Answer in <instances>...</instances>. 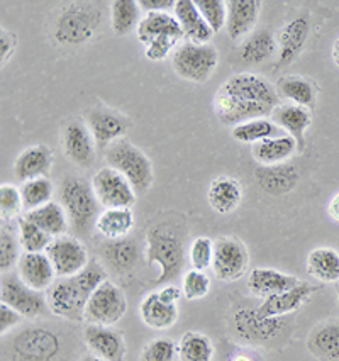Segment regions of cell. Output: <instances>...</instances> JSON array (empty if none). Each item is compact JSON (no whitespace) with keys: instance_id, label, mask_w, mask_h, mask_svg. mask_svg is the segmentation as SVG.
<instances>
[{"instance_id":"cell-1","label":"cell","mask_w":339,"mask_h":361,"mask_svg":"<svg viewBox=\"0 0 339 361\" xmlns=\"http://www.w3.org/2000/svg\"><path fill=\"white\" fill-rule=\"evenodd\" d=\"M212 104L221 124L234 128L246 121L270 117L280 106V95L265 77L242 71L221 83Z\"/></svg>"},{"instance_id":"cell-2","label":"cell","mask_w":339,"mask_h":361,"mask_svg":"<svg viewBox=\"0 0 339 361\" xmlns=\"http://www.w3.org/2000/svg\"><path fill=\"white\" fill-rule=\"evenodd\" d=\"M146 262L156 264L160 268V275L156 285H170L171 280H177L182 274L185 253H183L182 239L177 236L173 229L166 226H152L146 231Z\"/></svg>"},{"instance_id":"cell-3","label":"cell","mask_w":339,"mask_h":361,"mask_svg":"<svg viewBox=\"0 0 339 361\" xmlns=\"http://www.w3.org/2000/svg\"><path fill=\"white\" fill-rule=\"evenodd\" d=\"M104 159L107 166L123 173L129 180L137 195H144L154 182V171L149 158L131 141L117 140L107 149H104Z\"/></svg>"},{"instance_id":"cell-4","label":"cell","mask_w":339,"mask_h":361,"mask_svg":"<svg viewBox=\"0 0 339 361\" xmlns=\"http://www.w3.org/2000/svg\"><path fill=\"white\" fill-rule=\"evenodd\" d=\"M60 204L70 219V226L80 233H87L95 226L100 204L95 199L92 185L82 176H66L61 182Z\"/></svg>"},{"instance_id":"cell-5","label":"cell","mask_w":339,"mask_h":361,"mask_svg":"<svg viewBox=\"0 0 339 361\" xmlns=\"http://www.w3.org/2000/svg\"><path fill=\"white\" fill-rule=\"evenodd\" d=\"M219 65V53L214 44L180 43L171 54V66L182 80L206 83Z\"/></svg>"},{"instance_id":"cell-6","label":"cell","mask_w":339,"mask_h":361,"mask_svg":"<svg viewBox=\"0 0 339 361\" xmlns=\"http://www.w3.org/2000/svg\"><path fill=\"white\" fill-rule=\"evenodd\" d=\"M128 312L125 293L116 283L107 282L90 295L87 302L83 322L94 326H116Z\"/></svg>"},{"instance_id":"cell-7","label":"cell","mask_w":339,"mask_h":361,"mask_svg":"<svg viewBox=\"0 0 339 361\" xmlns=\"http://www.w3.org/2000/svg\"><path fill=\"white\" fill-rule=\"evenodd\" d=\"M248 247L236 236H219L214 239L212 271L216 279L224 283H233L242 279L248 271Z\"/></svg>"},{"instance_id":"cell-8","label":"cell","mask_w":339,"mask_h":361,"mask_svg":"<svg viewBox=\"0 0 339 361\" xmlns=\"http://www.w3.org/2000/svg\"><path fill=\"white\" fill-rule=\"evenodd\" d=\"M92 190L100 207L104 209H131L136 204V190L123 173L111 166L100 168L90 180Z\"/></svg>"},{"instance_id":"cell-9","label":"cell","mask_w":339,"mask_h":361,"mask_svg":"<svg viewBox=\"0 0 339 361\" xmlns=\"http://www.w3.org/2000/svg\"><path fill=\"white\" fill-rule=\"evenodd\" d=\"M90 297L78 287L73 276L60 279L53 283V287L46 292L48 310L53 316L66 319L72 322H83L87 302Z\"/></svg>"},{"instance_id":"cell-10","label":"cell","mask_w":339,"mask_h":361,"mask_svg":"<svg viewBox=\"0 0 339 361\" xmlns=\"http://www.w3.org/2000/svg\"><path fill=\"white\" fill-rule=\"evenodd\" d=\"M283 321L265 317L258 309L241 307L233 316V329L236 338L249 344H265L282 333Z\"/></svg>"},{"instance_id":"cell-11","label":"cell","mask_w":339,"mask_h":361,"mask_svg":"<svg viewBox=\"0 0 339 361\" xmlns=\"http://www.w3.org/2000/svg\"><path fill=\"white\" fill-rule=\"evenodd\" d=\"M46 255H48L58 279H70V276L80 274L90 262L83 243L78 238L68 236V234L54 238L46 250Z\"/></svg>"},{"instance_id":"cell-12","label":"cell","mask_w":339,"mask_h":361,"mask_svg":"<svg viewBox=\"0 0 339 361\" xmlns=\"http://www.w3.org/2000/svg\"><path fill=\"white\" fill-rule=\"evenodd\" d=\"M0 300L9 305L24 319H36L48 309V302L39 292L29 288L18 274H7L0 283Z\"/></svg>"},{"instance_id":"cell-13","label":"cell","mask_w":339,"mask_h":361,"mask_svg":"<svg viewBox=\"0 0 339 361\" xmlns=\"http://www.w3.org/2000/svg\"><path fill=\"white\" fill-rule=\"evenodd\" d=\"M60 353V339L41 327L24 329L12 343L16 361H53Z\"/></svg>"},{"instance_id":"cell-14","label":"cell","mask_w":339,"mask_h":361,"mask_svg":"<svg viewBox=\"0 0 339 361\" xmlns=\"http://www.w3.org/2000/svg\"><path fill=\"white\" fill-rule=\"evenodd\" d=\"M85 124L94 136L97 148H109L112 142L123 140L124 134L131 128V121L106 107H94L85 112Z\"/></svg>"},{"instance_id":"cell-15","label":"cell","mask_w":339,"mask_h":361,"mask_svg":"<svg viewBox=\"0 0 339 361\" xmlns=\"http://www.w3.org/2000/svg\"><path fill=\"white\" fill-rule=\"evenodd\" d=\"M97 20V16L92 9L73 6L61 12L54 27V36L63 44H80L94 35Z\"/></svg>"},{"instance_id":"cell-16","label":"cell","mask_w":339,"mask_h":361,"mask_svg":"<svg viewBox=\"0 0 339 361\" xmlns=\"http://www.w3.org/2000/svg\"><path fill=\"white\" fill-rule=\"evenodd\" d=\"M83 343L92 355L104 361H124L128 351L123 333L114 326L87 324L83 329Z\"/></svg>"},{"instance_id":"cell-17","label":"cell","mask_w":339,"mask_h":361,"mask_svg":"<svg viewBox=\"0 0 339 361\" xmlns=\"http://www.w3.org/2000/svg\"><path fill=\"white\" fill-rule=\"evenodd\" d=\"M95 145L87 124L68 123L63 129V149L66 158L80 168H90L95 161Z\"/></svg>"},{"instance_id":"cell-18","label":"cell","mask_w":339,"mask_h":361,"mask_svg":"<svg viewBox=\"0 0 339 361\" xmlns=\"http://www.w3.org/2000/svg\"><path fill=\"white\" fill-rule=\"evenodd\" d=\"M16 274L23 283H26L32 290L43 293L48 292L58 279L54 268L46 253H23L16 267Z\"/></svg>"},{"instance_id":"cell-19","label":"cell","mask_w":339,"mask_h":361,"mask_svg":"<svg viewBox=\"0 0 339 361\" xmlns=\"http://www.w3.org/2000/svg\"><path fill=\"white\" fill-rule=\"evenodd\" d=\"M300 282L302 280H299V276L295 275L283 274V271L275 270V268L258 267L254 270H251L246 287H248L251 295L265 300L290 290V288L297 287Z\"/></svg>"},{"instance_id":"cell-20","label":"cell","mask_w":339,"mask_h":361,"mask_svg":"<svg viewBox=\"0 0 339 361\" xmlns=\"http://www.w3.org/2000/svg\"><path fill=\"white\" fill-rule=\"evenodd\" d=\"M261 2L259 0H228V18H226V32L229 39L238 43L245 41L257 27Z\"/></svg>"},{"instance_id":"cell-21","label":"cell","mask_w":339,"mask_h":361,"mask_svg":"<svg viewBox=\"0 0 339 361\" xmlns=\"http://www.w3.org/2000/svg\"><path fill=\"white\" fill-rule=\"evenodd\" d=\"M311 23L307 16H297L282 26L277 35L278 65H288L299 58L307 43Z\"/></svg>"},{"instance_id":"cell-22","label":"cell","mask_w":339,"mask_h":361,"mask_svg":"<svg viewBox=\"0 0 339 361\" xmlns=\"http://www.w3.org/2000/svg\"><path fill=\"white\" fill-rule=\"evenodd\" d=\"M314 292H316V287H312L307 282H300L297 287L290 288V290L261 300L258 310L265 317L282 319L283 316H288V314H294L297 310L302 309Z\"/></svg>"},{"instance_id":"cell-23","label":"cell","mask_w":339,"mask_h":361,"mask_svg":"<svg viewBox=\"0 0 339 361\" xmlns=\"http://www.w3.org/2000/svg\"><path fill=\"white\" fill-rule=\"evenodd\" d=\"M175 19L182 27L183 39L194 44H209L214 37V31L209 27L192 0H177L173 9Z\"/></svg>"},{"instance_id":"cell-24","label":"cell","mask_w":339,"mask_h":361,"mask_svg":"<svg viewBox=\"0 0 339 361\" xmlns=\"http://www.w3.org/2000/svg\"><path fill=\"white\" fill-rule=\"evenodd\" d=\"M53 166V151L44 145L27 146L14 161V175L19 182L48 176Z\"/></svg>"},{"instance_id":"cell-25","label":"cell","mask_w":339,"mask_h":361,"mask_svg":"<svg viewBox=\"0 0 339 361\" xmlns=\"http://www.w3.org/2000/svg\"><path fill=\"white\" fill-rule=\"evenodd\" d=\"M307 350L319 361H339V319H326L311 329Z\"/></svg>"},{"instance_id":"cell-26","label":"cell","mask_w":339,"mask_h":361,"mask_svg":"<svg viewBox=\"0 0 339 361\" xmlns=\"http://www.w3.org/2000/svg\"><path fill=\"white\" fill-rule=\"evenodd\" d=\"M270 119L278 126L285 134L292 136L299 142V148L304 149L305 145V133L311 128L312 124V111L309 109L295 106V104H280L275 109L273 114L270 116Z\"/></svg>"},{"instance_id":"cell-27","label":"cell","mask_w":339,"mask_h":361,"mask_svg":"<svg viewBox=\"0 0 339 361\" xmlns=\"http://www.w3.org/2000/svg\"><path fill=\"white\" fill-rule=\"evenodd\" d=\"M297 151H300L299 142L288 134H280L277 137L268 140L251 146V154L254 161L261 166H280L287 163Z\"/></svg>"},{"instance_id":"cell-28","label":"cell","mask_w":339,"mask_h":361,"mask_svg":"<svg viewBox=\"0 0 339 361\" xmlns=\"http://www.w3.org/2000/svg\"><path fill=\"white\" fill-rule=\"evenodd\" d=\"M207 202L221 216L233 214L242 202V185L233 176H217L207 188Z\"/></svg>"},{"instance_id":"cell-29","label":"cell","mask_w":339,"mask_h":361,"mask_svg":"<svg viewBox=\"0 0 339 361\" xmlns=\"http://www.w3.org/2000/svg\"><path fill=\"white\" fill-rule=\"evenodd\" d=\"M136 36L137 41L143 46L163 36L183 39L182 27H180L175 16L170 14V12H148V14H143L140 24H137Z\"/></svg>"},{"instance_id":"cell-30","label":"cell","mask_w":339,"mask_h":361,"mask_svg":"<svg viewBox=\"0 0 339 361\" xmlns=\"http://www.w3.org/2000/svg\"><path fill=\"white\" fill-rule=\"evenodd\" d=\"M140 317L152 329L156 331H166L170 327H173L178 321V307L177 305L165 304L158 292H148L144 295V299L140 304Z\"/></svg>"},{"instance_id":"cell-31","label":"cell","mask_w":339,"mask_h":361,"mask_svg":"<svg viewBox=\"0 0 339 361\" xmlns=\"http://www.w3.org/2000/svg\"><path fill=\"white\" fill-rule=\"evenodd\" d=\"M277 92L288 104H295V106L312 111L316 107L319 88L311 78L302 77V75H287L278 80Z\"/></svg>"},{"instance_id":"cell-32","label":"cell","mask_w":339,"mask_h":361,"mask_svg":"<svg viewBox=\"0 0 339 361\" xmlns=\"http://www.w3.org/2000/svg\"><path fill=\"white\" fill-rule=\"evenodd\" d=\"M23 217H26L27 221L36 224L37 228L43 229L53 239L65 236L70 228L68 216H66L63 205L56 202V200H51V202L43 205V207L35 209V211L24 212Z\"/></svg>"},{"instance_id":"cell-33","label":"cell","mask_w":339,"mask_h":361,"mask_svg":"<svg viewBox=\"0 0 339 361\" xmlns=\"http://www.w3.org/2000/svg\"><path fill=\"white\" fill-rule=\"evenodd\" d=\"M307 274L319 283L339 282V253L334 247H314L307 255Z\"/></svg>"},{"instance_id":"cell-34","label":"cell","mask_w":339,"mask_h":361,"mask_svg":"<svg viewBox=\"0 0 339 361\" xmlns=\"http://www.w3.org/2000/svg\"><path fill=\"white\" fill-rule=\"evenodd\" d=\"M277 51V36L270 29H258L241 43L240 58L248 65H261Z\"/></svg>"},{"instance_id":"cell-35","label":"cell","mask_w":339,"mask_h":361,"mask_svg":"<svg viewBox=\"0 0 339 361\" xmlns=\"http://www.w3.org/2000/svg\"><path fill=\"white\" fill-rule=\"evenodd\" d=\"M132 209H104L99 214L94 228L109 241L124 239L134 228Z\"/></svg>"},{"instance_id":"cell-36","label":"cell","mask_w":339,"mask_h":361,"mask_svg":"<svg viewBox=\"0 0 339 361\" xmlns=\"http://www.w3.org/2000/svg\"><path fill=\"white\" fill-rule=\"evenodd\" d=\"M282 133V129L271 119H253L246 121V123L238 124L231 128V136L238 142L242 145H258V142L268 140V137H277Z\"/></svg>"},{"instance_id":"cell-37","label":"cell","mask_w":339,"mask_h":361,"mask_svg":"<svg viewBox=\"0 0 339 361\" xmlns=\"http://www.w3.org/2000/svg\"><path fill=\"white\" fill-rule=\"evenodd\" d=\"M141 20V9L137 0H114L111 4V26L116 36H128L137 29Z\"/></svg>"},{"instance_id":"cell-38","label":"cell","mask_w":339,"mask_h":361,"mask_svg":"<svg viewBox=\"0 0 339 361\" xmlns=\"http://www.w3.org/2000/svg\"><path fill=\"white\" fill-rule=\"evenodd\" d=\"M137 246L129 239H117V241H107L104 245V262L114 271L131 270L137 259Z\"/></svg>"},{"instance_id":"cell-39","label":"cell","mask_w":339,"mask_h":361,"mask_svg":"<svg viewBox=\"0 0 339 361\" xmlns=\"http://www.w3.org/2000/svg\"><path fill=\"white\" fill-rule=\"evenodd\" d=\"M214 358V344L206 334L188 331L178 343L180 361H212Z\"/></svg>"},{"instance_id":"cell-40","label":"cell","mask_w":339,"mask_h":361,"mask_svg":"<svg viewBox=\"0 0 339 361\" xmlns=\"http://www.w3.org/2000/svg\"><path fill=\"white\" fill-rule=\"evenodd\" d=\"M258 182L263 190L270 194H285L292 190L297 183V173L294 168L288 166H263L258 171Z\"/></svg>"},{"instance_id":"cell-41","label":"cell","mask_w":339,"mask_h":361,"mask_svg":"<svg viewBox=\"0 0 339 361\" xmlns=\"http://www.w3.org/2000/svg\"><path fill=\"white\" fill-rule=\"evenodd\" d=\"M54 187L53 182L48 176H41V178L29 180L20 185V195H23L24 212L35 211L53 200Z\"/></svg>"},{"instance_id":"cell-42","label":"cell","mask_w":339,"mask_h":361,"mask_svg":"<svg viewBox=\"0 0 339 361\" xmlns=\"http://www.w3.org/2000/svg\"><path fill=\"white\" fill-rule=\"evenodd\" d=\"M18 238L20 250L24 253H46L49 245H51L53 238L46 234L43 229L37 228L26 217L20 216L18 222Z\"/></svg>"},{"instance_id":"cell-43","label":"cell","mask_w":339,"mask_h":361,"mask_svg":"<svg viewBox=\"0 0 339 361\" xmlns=\"http://www.w3.org/2000/svg\"><path fill=\"white\" fill-rule=\"evenodd\" d=\"M212 258H214V241L211 238L199 236L192 239L188 246V262L194 270L206 271L212 268Z\"/></svg>"},{"instance_id":"cell-44","label":"cell","mask_w":339,"mask_h":361,"mask_svg":"<svg viewBox=\"0 0 339 361\" xmlns=\"http://www.w3.org/2000/svg\"><path fill=\"white\" fill-rule=\"evenodd\" d=\"M197 11L200 12L209 27L216 32L226 29V18H228V2L224 0H197Z\"/></svg>"},{"instance_id":"cell-45","label":"cell","mask_w":339,"mask_h":361,"mask_svg":"<svg viewBox=\"0 0 339 361\" xmlns=\"http://www.w3.org/2000/svg\"><path fill=\"white\" fill-rule=\"evenodd\" d=\"M178 344L170 338H156L140 353V361H177Z\"/></svg>"},{"instance_id":"cell-46","label":"cell","mask_w":339,"mask_h":361,"mask_svg":"<svg viewBox=\"0 0 339 361\" xmlns=\"http://www.w3.org/2000/svg\"><path fill=\"white\" fill-rule=\"evenodd\" d=\"M24 211L20 188L14 183H2L0 185V217L2 221H12L20 216Z\"/></svg>"},{"instance_id":"cell-47","label":"cell","mask_w":339,"mask_h":361,"mask_svg":"<svg viewBox=\"0 0 339 361\" xmlns=\"http://www.w3.org/2000/svg\"><path fill=\"white\" fill-rule=\"evenodd\" d=\"M182 292L187 300L204 299L211 292V279H209L206 271L190 268L182 279Z\"/></svg>"},{"instance_id":"cell-48","label":"cell","mask_w":339,"mask_h":361,"mask_svg":"<svg viewBox=\"0 0 339 361\" xmlns=\"http://www.w3.org/2000/svg\"><path fill=\"white\" fill-rule=\"evenodd\" d=\"M19 247V238H16L9 229L2 228L0 231V270L4 275L18 267L20 259Z\"/></svg>"},{"instance_id":"cell-49","label":"cell","mask_w":339,"mask_h":361,"mask_svg":"<svg viewBox=\"0 0 339 361\" xmlns=\"http://www.w3.org/2000/svg\"><path fill=\"white\" fill-rule=\"evenodd\" d=\"M180 44V39L177 37H170V36H163V37H156V39L149 41L148 44H144V56L148 58L149 61H163L170 56L171 51L177 49V46Z\"/></svg>"},{"instance_id":"cell-50","label":"cell","mask_w":339,"mask_h":361,"mask_svg":"<svg viewBox=\"0 0 339 361\" xmlns=\"http://www.w3.org/2000/svg\"><path fill=\"white\" fill-rule=\"evenodd\" d=\"M23 319L24 317L20 316L18 310H14L6 304H0V333L2 334H7L16 326H19Z\"/></svg>"},{"instance_id":"cell-51","label":"cell","mask_w":339,"mask_h":361,"mask_svg":"<svg viewBox=\"0 0 339 361\" xmlns=\"http://www.w3.org/2000/svg\"><path fill=\"white\" fill-rule=\"evenodd\" d=\"M0 35H2L0 36V54H2V65H6V63L11 60L12 53H14L16 48H18L19 39L14 32L6 31V29H2Z\"/></svg>"},{"instance_id":"cell-52","label":"cell","mask_w":339,"mask_h":361,"mask_svg":"<svg viewBox=\"0 0 339 361\" xmlns=\"http://www.w3.org/2000/svg\"><path fill=\"white\" fill-rule=\"evenodd\" d=\"M175 2L177 0H137L140 9L144 14H148V12H170L175 9Z\"/></svg>"},{"instance_id":"cell-53","label":"cell","mask_w":339,"mask_h":361,"mask_svg":"<svg viewBox=\"0 0 339 361\" xmlns=\"http://www.w3.org/2000/svg\"><path fill=\"white\" fill-rule=\"evenodd\" d=\"M158 297L165 302V304H170V305H177L178 300L183 297V292L182 288L175 287V285H163L161 288H158Z\"/></svg>"},{"instance_id":"cell-54","label":"cell","mask_w":339,"mask_h":361,"mask_svg":"<svg viewBox=\"0 0 339 361\" xmlns=\"http://www.w3.org/2000/svg\"><path fill=\"white\" fill-rule=\"evenodd\" d=\"M328 216L333 219L334 222H338L339 224V192L338 194H334L333 197L329 199V204H328Z\"/></svg>"},{"instance_id":"cell-55","label":"cell","mask_w":339,"mask_h":361,"mask_svg":"<svg viewBox=\"0 0 339 361\" xmlns=\"http://www.w3.org/2000/svg\"><path fill=\"white\" fill-rule=\"evenodd\" d=\"M331 56H333L334 63H336V66L339 68V37H338L336 41H334L333 49H331Z\"/></svg>"},{"instance_id":"cell-56","label":"cell","mask_w":339,"mask_h":361,"mask_svg":"<svg viewBox=\"0 0 339 361\" xmlns=\"http://www.w3.org/2000/svg\"><path fill=\"white\" fill-rule=\"evenodd\" d=\"M231 361H253V358H249L248 355H245V353H238V355H234Z\"/></svg>"},{"instance_id":"cell-57","label":"cell","mask_w":339,"mask_h":361,"mask_svg":"<svg viewBox=\"0 0 339 361\" xmlns=\"http://www.w3.org/2000/svg\"><path fill=\"white\" fill-rule=\"evenodd\" d=\"M80 361H104V360H102V358H99V356L92 355V353H89V355L82 356V358H80Z\"/></svg>"},{"instance_id":"cell-58","label":"cell","mask_w":339,"mask_h":361,"mask_svg":"<svg viewBox=\"0 0 339 361\" xmlns=\"http://www.w3.org/2000/svg\"><path fill=\"white\" fill-rule=\"evenodd\" d=\"M338 300H339V295H338Z\"/></svg>"}]
</instances>
